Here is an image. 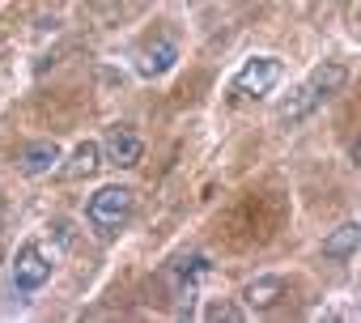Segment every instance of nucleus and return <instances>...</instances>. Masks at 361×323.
<instances>
[{"instance_id":"nucleus-4","label":"nucleus","mask_w":361,"mask_h":323,"mask_svg":"<svg viewBox=\"0 0 361 323\" xmlns=\"http://www.w3.org/2000/svg\"><path fill=\"white\" fill-rule=\"evenodd\" d=\"M51 281V260H47V251L39 247V243H26L22 251H18V260H13V289L18 293H35V289H43Z\"/></svg>"},{"instance_id":"nucleus-2","label":"nucleus","mask_w":361,"mask_h":323,"mask_svg":"<svg viewBox=\"0 0 361 323\" xmlns=\"http://www.w3.org/2000/svg\"><path fill=\"white\" fill-rule=\"evenodd\" d=\"M132 209H136V192H132V188L111 183V188H98V192L90 196L85 217H90L102 234H115V230H123V226H128Z\"/></svg>"},{"instance_id":"nucleus-1","label":"nucleus","mask_w":361,"mask_h":323,"mask_svg":"<svg viewBox=\"0 0 361 323\" xmlns=\"http://www.w3.org/2000/svg\"><path fill=\"white\" fill-rule=\"evenodd\" d=\"M344 81H348V68L344 64H336V60H327V64H319L293 94H289V102L281 106V119L285 123H302L306 115H314L331 94H340L344 90Z\"/></svg>"},{"instance_id":"nucleus-11","label":"nucleus","mask_w":361,"mask_h":323,"mask_svg":"<svg viewBox=\"0 0 361 323\" xmlns=\"http://www.w3.org/2000/svg\"><path fill=\"white\" fill-rule=\"evenodd\" d=\"M98 166H102V145L85 140V145H77V153H73V166H68V175H73V179H81V175H94Z\"/></svg>"},{"instance_id":"nucleus-10","label":"nucleus","mask_w":361,"mask_h":323,"mask_svg":"<svg viewBox=\"0 0 361 323\" xmlns=\"http://www.w3.org/2000/svg\"><path fill=\"white\" fill-rule=\"evenodd\" d=\"M357 247H361V221H344V226H336L323 238V255L327 260H348Z\"/></svg>"},{"instance_id":"nucleus-9","label":"nucleus","mask_w":361,"mask_h":323,"mask_svg":"<svg viewBox=\"0 0 361 323\" xmlns=\"http://www.w3.org/2000/svg\"><path fill=\"white\" fill-rule=\"evenodd\" d=\"M281 293H285L281 276H259V281H251L243 289V302H247V310H272L281 302Z\"/></svg>"},{"instance_id":"nucleus-13","label":"nucleus","mask_w":361,"mask_h":323,"mask_svg":"<svg viewBox=\"0 0 361 323\" xmlns=\"http://www.w3.org/2000/svg\"><path fill=\"white\" fill-rule=\"evenodd\" d=\"M353 162H357V166H361V140L353 145Z\"/></svg>"},{"instance_id":"nucleus-3","label":"nucleus","mask_w":361,"mask_h":323,"mask_svg":"<svg viewBox=\"0 0 361 323\" xmlns=\"http://www.w3.org/2000/svg\"><path fill=\"white\" fill-rule=\"evenodd\" d=\"M281 77H285V64H281L276 56H255V60H247V64L234 73V94H243V98H264Z\"/></svg>"},{"instance_id":"nucleus-5","label":"nucleus","mask_w":361,"mask_h":323,"mask_svg":"<svg viewBox=\"0 0 361 323\" xmlns=\"http://www.w3.org/2000/svg\"><path fill=\"white\" fill-rule=\"evenodd\" d=\"M102 153H106L111 166L132 171V166H140V157H145V140H140L128 123H115V128L106 132V140H102Z\"/></svg>"},{"instance_id":"nucleus-7","label":"nucleus","mask_w":361,"mask_h":323,"mask_svg":"<svg viewBox=\"0 0 361 323\" xmlns=\"http://www.w3.org/2000/svg\"><path fill=\"white\" fill-rule=\"evenodd\" d=\"M56 162H60V145H56V140H30V145L18 153V171L35 179V175L56 171Z\"/></svg>"},{"instance_id":"nucleus-12","label":"nucleus","mask_w":361,"mask_h":323,"mask_svg":"<svg viewBox=\"0 0 361 323\" xmlns=\"http://www.w3.org/2000/svg\"><path fill=\"white\" fill-rule=\"evenodd\" d=\"M209 319H243V310H238V306H226V302H221V306H209Z\"/></svg>"},{"instance_id":"nucleus-6","label":"nucleus","mask_w":361,"mask_h":323,"mask_svg":"<svg viewBox=\"0 0 361 323\" xmlns=\"http://www.w3.org/2000/svg\"><path fill=\"white\" fill-rule=\"evenodd\" d=\"M213 272L209 255H178L174 268H170V281H174V293L178 298H192L196 293V281H204Z\"/></svg>"},{"instance_id":"nucleus-8","label":"nucleus","mask_w":361,"mask_h":323,"mask_svg":"<svg viewBox=\"0 0 361 323\" xmlns=\"http://www.w3.org/2000/svg\"><path fill=\"white\" fill-rule=\"evenodd\" d=\"M174 60H178V47L170 43V39H157L153 47H145L140 51V77H161V73H170L174 68Z\"/></svg>"}]
</instances>
